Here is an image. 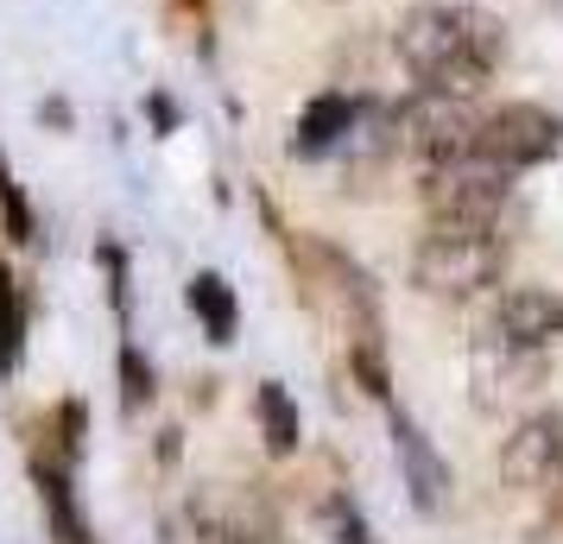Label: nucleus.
<instances>
[{
    "label": "nucleus",
    "mask_w": 563,
    "mask_h": 544,
    "mask_svg": "<svg viewBox=\"0 0 563 544\" xmlns=\"http://www.w3.org/2000/svg\"><path fill=\"white\" fill-rule=\"evenodd\" d=\"M190 311H197V323L209 330V342L222 348V342H234V323H241V304H234V291L222 273H197L190 279Z\"/></svg>",
    "instance_id": "4468645a"
},
{
    "label": "nucleus",
    "mask_w": 563,
    "mask_h": 544,
    "mask_svg": "<svg viewBox=\"0 0 563 544\" xmlns=\"http://www.w3.org/2000/svg\"><path fill=\"white\" fill-rule=\"evenodd\" d=\"M323 532H330V544H374V532H367V519H361V507L349 493L323 500Z\"/></svg>",
    "instance_id": "f3484780"
},
{
    "label": "nucleus",
    "mask_w": 563,
    "mask_h": 544,
    "mask_svg": "<svg viewBox=\"0 0 563 544\" xmlns=\"http://www.w3.org/2000/svg\"><path fill=\"white\" fill-rule=\"evenodd\" d=\"M393 52L418 89H443V96L475 102L487 77L507 64V26L482 13L475 0H418L393 32Z\"/></svg>",
    "instance_id": "f257e3e1"
},
{
    "label": "nucleus",
    "mask_w": 563,
    "mask_h": 544,
    "mask_svg": "<svg viewBox=\"0 0 563 544\" xmlns=\"http://www.w3.org/2000/svg\"><path fill=\"white\" fill-rule=\"evenodd\" d=\"M32 481H38V500H45V519H52V539L57 544H89L82 507H77V493H70V463L38 456V463H32Z\"/></svg>",
    "instance_id": "f8f14e48"
},
{
    "label": "nucleus",
    "mask_w": 563,
    "mask_h": 544,
    "mask_svg": "<svg viewBox=\"0 0 563 544\" xmlns=\"http://www.w3.org/2000/svg\"><path fill=\"white\" fill-rule=\"evenodd\" d=\"M254 418H260V443H266V456H298V443H305V418H298V399L279 387V380H260L254 387Z\"/></svg>",
    "instance_id": "ddd939ff"
},
{
    "label": "nucleus",
    "mask_w": 563,
    "mask_h": 544,
    "mask_svg": "<svg viewBox=\"0 0 563 544\" xmlns=\"http://www.w3.org/2000/svg\"><path fill=\"white\" fill-rule=\"evenodd\" d=\"M82 449V406L70 399V406H57V463H77Z\"/></svg>",
    "instance_id": "6ab92c4d"
},
{
    "label": "nucleus",
    "mask_w": 563,
    "mask_h": 544,
    "mask_svg": "<svg viewBox=\"0 0 563 544\" xmlns=\"http://www.w3.org/2000/svg\"><path fill=\"white\" fill-rule=\"evenodd\" d=\"M0 229H7V241H38V222H32V203L20 197V184H13V171H7V158H0Z\"/></svg>",
    "instance_id": "dca6fc26"
},
{
    "label": "nucleus",
    "mask_w": 563,
    "mask_h": 544,
    "mask_svg": "<svg viewBox=\"0 0 563 544\" xmlns=\"http://www.w3.org/2000/svg\"><path fill=\"white\" fill-rule=\"evenodd\" d=\"M190 532L197 544H279V513L260 488H197Z\"/></svg>",
    "instance_id": "6e6552de"
},
{
    "label": "nucleus",
    "mask_w": 563,
    "mask_h": 544,
    "mask_svg": "<svg viewBox=\"0 0 563 544\" xmlns=\"http://www.w3.org/2000/svg\"><path fill=\"white\" fill-rule=\"evenodd\" d=\"M418 203L431 222L450 229H512L519 215V171L494 165V158L468 153L450 165H424L418 171Z\"/></svg>",
    "instance_id": "7ed1b4c3"
},
{
    "label": "nucleus",
    "mask_w": 563,
    "mask_h": 544,
    "mask_svg": "<svg viewBox=\"0 0 563 544\" xmlns=\"http://www.w3.org/2000/svg\"><path fill=\"white\" fill-rule=\"evenodd\" d=\"M494 330H507L512 342H532V348H558L563 342V291L551 286H500L494 291Z\"/></svg>",
    "instance_id": "9d476101"
},
{
    "label": "nucleus",
    "mask_w": 563,
    "mask_h": 544,
    "mask_svg": "<svg viewBox=\"0 0 563 544\" xmlns=\"http://www.w3.org/2000/svg\"><path fill=\"white\" fill-rule=\"evenodd\" d=\"M475 127H482V108L468 96H443V89H411L399 102V153L424 165H450V158L475 153Z\"/></svg>",
    "instance_id": "39448f33"
},
{
    "label": "nucleus",
    "mask_w": 563,
    "mask_h": 544,
    "mask_svg": "<svg viewBox=\"0 0 563 544\" xmlns=\"http://www.w3.org/2000/svg\"><path fill=\"white\" fill-rule=\"evenodd\" d=\"M20 355H26V298H20L13 266L0 259V374H13Z\"/></svg>",
    "instance_id": "2eb2a0df"
},
{
    "label": "nucleus",
    "mask_w": 563,
    "mask_h": 544,
    "mask_svg": "<svg viewBox=\"0 0 563 544\" xmlns=\"http://www.w3.org/2000/svg\"><path fill=\"white\" fill-rule=\"evenodd\" d=\"M500 481L519 493L558 488L563 481V399L538 406L500 437Z\"/></svg>",
    "instance_id": "0eeeda50"
},
{
    "label": "nucleus",
    "mask_w": 563,
    "mask_h": 544,
    "mask_svg": "<svg viewBox=\"0 0 563 544\" xmlns=\"http://www.w3.org/2000/svg\"><path fill=\"white\" fill-rule=\"evenodd\" d=\"M475 153L494 158V165H507V171H532V165H544V158L563 153V114H551L544 102L482 108Z\"/></svg>",
    "instance_id": "423d86ee"
},
{
    "label": "nucleus",
    "mask_w": 563,
    "mask_h": 544,
    "mask_svg": "<svg viewBox=\"0 0 563 544\" xmlns=\"http://www.w3.org/2000/svg\"><path fill=\"white\" fill-rule=\"evenodd\" d=\"M386 424H393V456H399V475H406V488H411V507L424 519H437L443 507H450V463L437 456V443L411 424L399 406H386Z\"/></svg>",
    "instance_id": "1a4fd4ad"
},
{
    "label": "nucleus",
    "mask_w": 563,
    "mask_h": 544,
    "mask_svg": "<svg viewBox=\"0 0 563 544\" xmlns=\"http://www.w3.org/2000/svg\"><path fill=\"white\" fill-rule=\"evenodd\" d=\"M551 519H558V525H563V481H558V488H551Z\"/></svg>",
    "instance_id": "aec40b11"
},
{
    "label": "nucleus",
    "mask_w": 563,
    "mask_h": 544,
    "mask_svg": "<svg viewBox=\"0 0 563 544\" xmlns=\"http://www.w3.org/2000/svg\"><path fill=\"white\" fill-rule=\"evenodd\" d=\"M121 406L140 412V406H153V367L140 362V348L121 342Z\"/></svg>",
    "instance_id": "a211bd4d"
},
{
    "label": "nucleus",
    "mask_w": 563,
    "mask_h": 544,
    "mask_svg": "<svg viewBox=\"0 0 563 544\" xmlns=\"http://www.w3.org/2000/svg\"><path fill=\"white\" fill-rule=\"evenodd\" d=\"M355 96H342V89H323V96H310L305 114H298V127H291V153L298 158H330L342 153V140L355 127Z\"/></svg>",
    "instance_id": "9b49d317"
},
{
    "label": "nucleus",
    "mask_w": 563,
    "mask_h": 544,
    "mask_svg": "<svg viewBox=\"0 0 563 544\" xmlns=\"http://www.w3.org/2000/svg\"><path fill=\"white\" fill-rule=\"evenodd\" d=\"M544 367H551V348H532V342H512L507 330L482 323L468 336V399L475 412H512L519 399H532L544 387Z\"/></svg>",
    "instance_id": "20e7f679"
},
{
    "label": "nucleus",
    "mask_w": 563,
    "mask_h": 544,
    "mask_svg": "<svg viewBox=\"0 0 563 544\" xmlns=\"http://www.w3.org/2000/svg\"><path fill=\"white\" fill-rule=\"evenodd\" d=\"M512 266V229H450L431 222L411 247V286L431 304H475L507 286Z\"/></svg>",
    "instance_id": "f03ea898"
}]
</instances>
